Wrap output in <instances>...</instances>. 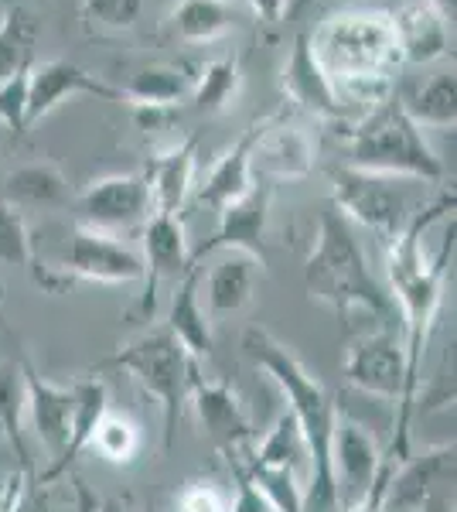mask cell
<instances>
[{
    "instance_id": "obj_31",
    "label": "cell",
    "mask_w": 457,
    "mask_h": 512,
    "mask_svg": "<svg viewBox=\"0 0 457 512\" xmlns=\"http://www.w3.org/2000/svg\"><path fill=\"white\" fill-rule=\"evenodd\" d=\"M89 448L103 461H110V465H130L140 454V448H144V437H140V427L127 414L106 410L93 437H89Z\"/></svg>"
},
{
    "instance_id": "obj_9",
    "label": "cell",
    "mask_w": 457,
    "mask_h": 512,
    "mask_svg": "<svg viewBox=\"0 0 457 512\" xmlns=\"http://www.w3.org/2000/svg\"><path fill=\"white\" fill-rule=\"evenodd\" d=\"M79 226L93 233L120 236L144 226L151 216V188L144 175H110L99 178L76 198Z\"/></svg>"
},
{
    "instance_id": "obj_11",
    "label": "cell",
    "mask_w": 457,
    "mask_h": 512,
    "mask_svg": "<svg viewBox=\"0 0 457 512\" xmlns=\"http://www.w3.org/2000/svg\"><path fill=\"white\" fill-rule=\"evenodd\" d=\"M270 198L273 185L256 178V185L249 188L243 198H236L232 205H226L219 216L215 233L205 239L202 246L191 250V267H202L205 256L219 253V250H239L249 253L253 260L267 263V226H270Z\"/></svg>"
},
{
    "instance_id": "obj_21",
    "label": "cell",
    "mask_w": 457,
    "mask_h": 512,
    "mask_svg": "<svg viewBox=\"0 0 457 512\" xmlns=\"http://www.w3.org/2000/svg\"><path fill=\"white\" fill-rule=\"evenodd\" d=\"M195 151L198 140L185 137L151 161V168L144 171L147 188H151V212L181 216L191 188H195Z\"/></svg>"
},
{
    "instance_id": "obj_44",
    "label": "cell",
    "mask_w": 457,
    "mask_h": 512,
    "mask_svg": "<svg viewBox=\"0 0 457 512\" xmlns=\"http://www.w3.org/2000/svg\"><path fill=\"white\" fill-rule=\"evenodd\" d=\"M427 4H434L440 14H444L447 21L454 24V11H457V0H427Z\"/></svg>"
},
{
    "instance_id": "obj_41",
    "label": "cell",
    "mask_w": 457,
    "mask_h": 512,
    "mask_svg": "<svg viewBox=\"0 0 457 512\" xmlns=\"http://www.w3.org/2000/svg\"><path fill=\"white\" fill-rule=\"evenodd\" d=\"M393 461H386V465L379 468L376 482L369 485V492L362 495L359 502H352V506H345L342 512H386V485H389V475H393Z\"/></svg>"
},
{
    "instance_id": "obj_4",
    "label": "cell",
    "mask_w": 457,
    "mask_h": 512,
    "mask_svg": "<svg viewBox=\"0 0 457 512\" xmlns=\"http://www.w3.org/2000/svg\"><path fill=\"white\" fill-rule=\"evenodd\" d=\"M348 164L376 175L423 181V185L444 181V161L434 154L417 123L406 117L396 96L362 113V120L348 130Z\"/></svg>"
},
{
    "instance_id": "obj_18",
    "label": "cell",
    "mask_w": 457,
    "mask_h": 512,
    "mask_svg": "<svg viewBox=\"0 0 457 512\" xmlns=\"http://www.w3.org/2000/svg\"><path fill=\"white\" fill-rule=\"evenodd\" d=\"M280 89L294 106H301L304 113L318 120H345V106L335 93V82L328 79V72L321 69V62L314 59L311 41L307 35H297L290 45V55L280 72Z\"/></svg>"
},
{
    "instance_id": "obj_1",
    "label": "cell",
    "mask_w": 457,
    "mask_h": 512,
    "mask_svg": "<svg viewBox=\"0 0 457 512\" xmlns=\"http://www.w3.org/2000/svg\"><path fill=\"white\" fill-rule=\"evenodd\" d=\"M246 359L284 393L290 417L297 420L307 444V482L304 512H338L335 478H331V431H335V400L324 390L318 376L287 349L267 328H246L243 335Z\"/></svg>"
},
{
    "instance_id": "obj_2",
    "label": "cell",
    "mask_w": 457,
    "mask_h": 512,
    "mask_svg": "<svg viewBox=\"0 0 457 512\" xmlns=\"http://www.w3.org/2000/svg\"><path fill=\"white\" fill-rule=\"evenodd\" d=\"M304 287L311 301L324 304L338 318L365 315L379 325H393L396 318L393 297L372 277L355 229L335 209L321 212L318 219V236L304 260Z\"/></svg>"
},
{
    "instance_id": "obj_29",
    "label": "cell",
    "mask_w": 457,
    "mask_h": 512,
    "mask_svg": "<svg viewBox=\"0 0 457 512\" xmlns=\"http://www.w3.org/2000/svg\"><path fill=\"white\" fill-rule=\"evenodd\" d=\"M246 465L290 468V472H297L307 482V444L297 420L290 417V410L273 420L270 431L253 444V454H249Z\"/></svg>"
},
{
    "instance_id": "obj_16",
    "label": "cell",
    "mask_w": 457,
    "mask_h": 512,
    "mask_svg": "<svg viewBox=\"0 0 457 512\" xmlns=\"http://www.w3.org/2000/svg\"><path fill=\"white\" fill-rule=\"evenodd\" d=\"M21 376H24V417L35 427L41 448L52 454V465L48 468H55L62 461L65 448H69L76 393H72V386H58L52 379L38 376L31 369V362L24 359H21Z\"/></svg>"
},
{
    "instance_id": "obj_14",
    "label": "cell",
    "mask_w": 457,
    "mask_h": 512,
    "mask_svg": "<svg viewBox=\"0 0 457 512\" xmlns=\"http://www.w3.org/2000/svg\"><path fill=\"white\" fill-rule=\"evenodd\" d=\"M188 403L195 407L198 424H202L205 437L215 444V451H222L229 461H243L239 451L246 444H253L256 437L253 417H249L243 396L232 390L229 383H222V379L198 376L188 393Z\"/></svg>"
},
{
    "instance_id": "obj_39",
    "label": "cell",
    "mask_w": 457,
    "mask_h": 512,
    "mask_svg": "<svg viewBox=\"0 0 457 512\" xmlns=\"http://www.w3.org/2000/svg\"><path fill=\"white\" fill-rule=\"evenodd\" d=\"M174 509L181 512H229V499L212 482H188L174 499Z\"/></svg>"
},
{
    "instance_id": "obj_26",
    "label": "cell",
    "mask_w": 457,
    "mask_h": 512,
    "mask_svg": "<svg viewBox=\"0 0 457 512\" xmlns=\"http://www.w3.org/2000/svg\"><path fill=\"white\" fill-rule=\"evenodd\" d=\"M4 202L18 209H58L69 202V178L52 161L21 164L4 178Z\"/></svg>"
},
{
    "instance_id": "obj_35",
    "label": "cell",
    "mask_w": 457,
    "mask_h": 512,
    "mask_svg": "<svg viewBox=\"0 0 457 512\" xmlns=\"http://www.w3.org/2000/svg\"><path fill=\"white\" fill-rule=\"evenodd\" d=\"M246 472L253 478L256 489L270 499L273 512H304V478L297 472H290V468H263V465H246Z\"/></svg>"
},
{
    "instance_id": "obj_25",
    "label": "cell",
    "mask_w": 457,
    "mask_h": 512,
    "mask_svg": "<svg viewBox=\"0 0 457 512\" xmlns=\"http://www.w3.org/2000/svg\"><path fill=\"white\" fill-rule=\"evenodd\" d=\"M72 393H76V414H72L69 448H65L62 461H58L55 468H45V472L38 475L41 485H52L55 478H62L65 472H69L72 461L89 448V437H93L96 424L103 420L106 410H110V390H106L103 379H96V376L76 379V383H72Z\"/></svg>"
},
{
    "instance_id": "obj_5",
    "label": "cell",
    "mask_w": 457,
    "mask_h": 512,
    "mask_svg": "<svg viewBox=\"0 0 457 512\" xmlns=\"http://www.w3.org/2000/svg\"><path fill=\"white\" fill-rule=\"evenodd\" d=\"M110 366L127 373L151 400H157L164 417V451L174 448L181 414L188 407V393L195 379L202 376L198 359H191L185 345L171 335V328L151 325L147 332L134 335L110 355Z\"/></svg>"
},
{
    "instance_id": "obj_10",
    "label": "cell",
    "mask_w": 457,
    "mask_h": 512,
    "mask_svg": "<svg viewBox=\"0 0 457 512\" xmlns=\"http://www.w3.org/2000/svg\"><path fill=\"white\" fill-rule=\"evenodd\" d=\"M454 441L434 444L423 454H410L393 468L386 485V512H417L454 495Z\"/></svg>"
},
{
    "instance_id": "obj_36",
    "label": "cell",
    "mask_w": 457,
    "mask_h": 512,
    "mask_svg": "<svg viewBox=\"0 0 457 512\" xmlns=\"http://www.w3.org/2000/svg\"><path fill=\"white\" fill-rule=\"evenodd\" d=\"M48 485L31 478V465H18V472L4 485V506L0 512H52L48 506Z\"/></svg>"
},
{
    "instance_id": "obj_42",
    "label": "cell",
    "mask_w": 457,
    "mask_h": 512,
    "mask_svg": "<svg viewBox=\"0 0 457 512\" xmlns=\"http://www.w3.org/2000/svg\"><path fill=\"white\" fill-rule=\"evenodd\" d=\"M134 110V120H137V127L140 130H161V127H168L171 117H174V110H161V106H130Z\"/></svg>"
},
{
    "instance_id": "obj_24",
    "label": "cell",
    "mask_w": 457,
    "mask_h": 512,
    "mask_svg": "<svg viewBox=\"0 0 457 512\" xmlns=\"http://www.w3.org/2000/svg\"><path fill=\"white\" fill-rule=\"evenodd\" d=\"M232 24H236L232 0H178L164 18V31L181 45H209L226 38Z\"/></svg>"
},
{
    "instance_id": "obj_23",
    "label": "cell",
    "mask_w": 457,
    "mask_h": 512,
    "mask_svg": "<svg viewBox=\"0 0 457 512\" xmlns=\"http://www.w3.org/2000/svg\"><path fill=\"white\" fill-rule=\"evenodd\" d=\"M202 267H191L185 277L178 280V291L171 297V308L164 325L171 328V335L178 338L181 345L188 349L191 359H209L215 349V332H212V318L202 304Z\"/></svg>"
},
{
    "instance_id": "obj_33",
    "label": "cell",
    "mask_w": 457,
    "mask_h": 512,
    "mask_svg": "<svg viewBox=\"0 0 457 512\" xmlns=\"http://www.w3.org/2000/svg\"><path fill=\"white\" fill-rule=\"evenodd\" d=\"M21 417H24L21 362H7V366H0V434L14 444L21 465H31L28 448H24V437H21Z\"/></svg>"
},
{
    "instance_id": "obj_40",
    "label": "cell",
    "mask_w": 457,
    "mask_h": 512,
    "mask_svg": "<svg viewBox=\"0 0 457 512\" xmlns=\"http://www.w3.org/2000/svg\"><path fill=\"white\" fill-rule=\"evenodd\" d=\"M232 478H236V499L229 502V512H273L270 499L253 485L243 461H229Z\"/></svg>"
},
{
    "instance_id": "obj_45",
    "label": "cell",
    "mask_w": 457,
    "mask_h": 512,
    "mask_svg": "<svg viewBox=\"0 0 457 512\" xmlns=\"http://www.w3.org/2000/svg\"><path fill=\"white\" fill-rule=\"evenodd\" d=\"M99 512H130V506L123 499H103L99 502Z\"/></svg>"
},
{
    "instance_id": "obj_19",
    "label": "cell",
    "mask_w": 457,
    "mask_h": 512,
    "mask_svg": "<svg viewBox=\"0 0 457 512\" xmlns=\"http://www.w3.org/2000/svg\"><path fill=\"white\" fill-rule=\"evenodd\" d=\"M393 31L400 41V55L410 65H430L451 52V21L427 0H406L393 14Z\"/></svg>"
},
{
    "instance_id": "obj_17",
    "label": "cell",
    "mask_w": 457,
    "mask_h": 512,
    "mask_svg": "<svg viewBox=\"0 0 457 512\" xmlns=\"http://www.w3.org/2000/svg\"><path fill=\"white\" fill-rule=\"evenodd\" d=\"M79 93L110 99V103L120 99L123 103L120 89L93 76V72H86L76 62L52 59V62L31 65V72H28V127H35L41 117H48V113L58 110L65 99H72Z\"/></svg>"
},
{
    "instance_id": "obj_34",
    "label": "cell",
    "mask_w": 457,
    "mask_h": 512,
    "mask_svg": "<svg viewBox=\"0 0 457 512\" xmlns=\"http://www.w3.org/2000/svg\"><path fill=\"white\" fill-rule=\"evenodd\" d=\"M0 263H11V267H38L35 256V239H31V226L24 209L11 202H0Z\"/></svg>"
},
{
    "instance_id": "obj_38",
    "label": "cell",
    "mask_w": 457,
    "mask_h": 512,
    "mask_svg": "<svg viewBox=\"0 0 457 512\" xmlns=\"http://www.w3.org/2000/svg\"><path fill=\"white\" fill-rule=\"evenodd\" d=\"M28 72L31 69L0 82V123L14 137H21L28 130Z\"/></svg>"
},
{
    "instance_id": "obj_43",
    "label": "cell",
    "mask_w": 457,
    "mask_h": 512,
    "mask_svg": "<svg viewBox=\"0 0 457 512\" xmlns=\"http://www.w3.org/2000/svg\"><path fill=\"white\" fill-rule=\"evenodd\" d=\"M246 7L256 14L263 24H280L290 7V0H246Z\"/></svg>"
},
{
    "instance_id": "obj_30",
    "label": "cell",
    "mask_w": 457,
    "mask_h": 512,
    "mask_svg": "<svg viewBox=\"0 0 457 512\" xmlns=\"http://www.w3.org/2000/svg\"><path fill=\"white\" fill-rule=\"evenodd\" d=\"M400 106L406 110L417 127L430 130H454L457 123V103H454V72H437L430 76L423 86L413 89L410 96L400 99Z\"/></svg>"
},
{
    "instance_id": "obj_20",
    "label": "cell",
    "mask_w": 457,
    "mask_h": 512,
    "mask_svg": "<svg viewBox=\"0 0 457 512\" xmlns=\"http://www.w3.org/2000/svg\"><path fill=\"white\" fill-rule=\"evenodd\" d=\"M215 263L205 277V304H209V318H232L253 301L256 277H260V260L239 250H219L212 253Z\"/></svg>"
},
{
    "instance_id": "obj_37",
    "label": "cell",
    "mask_w": 457,
    "mask_h": 512,
    "mask_svg": "<svg viewBox=\"0 0 457 512\" xmlns=\"http://www.w3.org/2000/svg\"><path fill=\"white\" fill-rule=\"evenodd\" d=\"M144 0H82V18L99 31H127L134 28Z\"/></svg>"
},
{
    "instance_id": "obj_28",
    "label": "cell",
    "mask_w": 457,
    "mask_h": 512,
    "mask_svg": "<svg viewBox=\"0 0 457 512\" xmlns=\"http://www.w3.org/2000/svg\"><path fill=\"white\" fill-rule=\"evenodd\" d=\"M239 89H243V69H239L236 55H222L205 65H198L195 79H191V106L198 113H226L236 103Z\"/></svg>"
},
{
    "instance_id": "obj_13",
    "label": "cell",
    "mask_w": 457,
    "mask_h": 512,
    "mask_svg": "<svg viewBox=\"0 0 457 512\" xmlns=\"http://www.w3.org/2000/svg\"><path fill=\"white\" fill-rule=\"evenodd\" d=\"M314 161H318V144L297 123H287L280 113L260 120V134L253 140V154H249V164H253V178L267 181H304L314 171Z\"/></svg>"
},
{
    "instance_id": "obj_32",
    "label": "cell",
    "mask_w": 457,
    "mask_h": 512,
    "mask_svg": "<svg viewBox=\"0 0 457 512\" xmlns=\"http://www.w3.org/2000/svg\"><path fill=\"white\" fill-rule=\"evenodd\" d=\"M35 21L24 11L0 14V82L31 69V52H35Z\"/></svg>"
},
{
    "instance_id": "obj_7",
    "label": "cell",
    "mask_w": 457,
    "mask_h": 512,
    "mask_svg": "<svg viewBox=\"0 0 457 512\" xmlns=\"http://www.w3.org/2000/svg\"><path fill=\"white\" fill-rule=\"evenodd\" d=\"M35 277L52 294L69 291L76 280H89V284H137V280H144V260H140L137 246L123 243L120 236L76 226L69 246H65L62 263L38 270Z\"/></svg>"
},
{
    "instance_id": "obj_12",
    "label": "cell",
    "mask_w": 457,
    "mask_h": 512,
    "mask_svg": "<svg viewBox=\"0 0 457 512\" xmlns=\"http://www.w3.org/2000/svg\"><path fill=\"white\" fill-rule=\"evenodd\" d=\"M382 465H386V458H382V444L376 441V434L338 410L335 431H331V478H335L338 512L369 492Z\"/></svg>"
},
{
    "instance_id": "obj_6",
    "label": "cell",
    "mask_w": 457,
    "mask_h": 512,
    "mask_svg": "<svg viewBox=\"0 0 457 512\" xmlns=\"http://www.w3.org/2000/svg\"><path fill=\"white\" fill-rule=\"evenodd\" d=\"M413 185H423V181L376 175V171H359L352 164H342L331 171V209L348 226L372 229L389 243L423 209V202L413 198Z\"/></svg>"
},
{
    "instance_id": "obj_3",
    "label": "cell",
    "mask_w": 457,
    "mask_h": 512,
    "mask_svg": "<svg viewBox=\"0 0 457 512\" xmlns=\"http://www.w3.org/2000/svg\"><path fill=\"white\" fill-rule=\"evenodd\" d=\"M307 41L335 86L355 79H393V72L403 65L393 18L386 11L328 14Z\"/></svg>"
},
{
    "instance_id": "obj_47",
    "label": "cell",
    "mask_w": 457,
    "mask_h": 512,
    "mask_svg": "<svg viewBox=\"0 0 457 512\" xmlns=\"http://www.w3.org/2000/svg\"><path fill=\"white\" fill-rule=\"evenodd\" d=\"M0 304H4V284H0Z\"/></svg>"
},
{
    "instance_id": "obj_48",
    "label": "cell",
    "mask_w": 457,
    "mask_h": 512,
    "mask_svg": "<svg viewBox=\"0 0 457 512\" xmlns=\"http://www.w3.org/2000/svg\"><path fill=\"white\" fill-rule=\"evenodd\" d=\"M168 512H181V509H174V506H171V509H168Z\"/></svg>"
},
{
    "instance_id": "obj_22",
    "label": "cell",
    "mask_w": 457,
    "mask_h": 512,
    "mask_svg": "<svg viewBox=\"0 0 457 512\" xmlns=\"http://www.w3.org/2000/svg\"><path fill=\"white\" fill-rule=\"evenodd\" d=\"M256 134H260V123H253V127H249L246 134L236 140V147L215 161V168L209 171V175H205L202 185L191 188V192H195V205H202V209H212V212H222L226 205H232L236 198H243L249 188L256 185L253 164H249V154H253Z\"/></svg>"
},
{
    "instance_id": "obj_46",
    "label": "cell",
    "mask_w": 457,
    "mask_h": 512,
    "mask_svg": "<svg viewBox=\"0 0 457 512\" xmlns=\"http://www.w3.org/2000/svg\"><path fill=\"white\" fill-rule=\"evenodd\" d=\"M434 512H454V495H447V499H440L437 506H430Z\"/></svg>"
},
{
    "instance_id": "obj_8",
    "label": "cell",
    "mask_w": 457,
    "mask_h": 512,
    "mask_svg": "<svg viewBox=\"0 0 457 512\" xmlns=\"http://www.w3.org/2000/svg\"><path fill=\"white\" fill-rule=\"evenodd\" d=\"M342 373L359 393L389 400L400 407L406 393V359L400 328L379 325L376 332H365L355 338L345 352Z\"/></svg>"
},
{
    "instance_id": "obj_15",
    "label": "cell",
    "mask_w": 457,
    "mask_h": 512,
    "mask_svg": "<svg viewBox=\"0 0 457 512\" xmlns=\"http://www.w3.org/2000/svg\"><path fill=\"white\" fill-rule=\"evenodd\" d=\"M140 260H144V315H154L157 287L164 280H181L191 270V246L181 216L151 212L140 236Z\"/></svg>"
},
{
    "instance_id": "obj_27",
    "label": "cell",
    "mask_w": 457,
    "mask_h": 512,
    "mask_svg": "<svg viewBox=\"0 0 457 512\" xmlns=\"http://www.w3.org/2000/svg\"><path fill=\"white\" fill-rule=\"evenodd\" d=\"M191 69L188 65H147L137 76H130L127 86L120 89L123 103L130 106H161V110H174L181 99L191 93Z\"/></svg>"
}]
</instances>
